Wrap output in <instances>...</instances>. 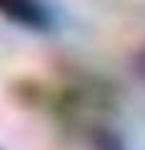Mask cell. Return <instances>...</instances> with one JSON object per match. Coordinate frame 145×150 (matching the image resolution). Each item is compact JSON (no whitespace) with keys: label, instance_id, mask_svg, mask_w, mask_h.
Instances as JSON below:
<instances>
[{"label":"cell","instance_id":"obj_1","mask_svg":"<svg viewBox=\"0 0 145 150\" xmlns=\"http://www.w3.org/2000/svg\"><path fill=\"white\" fill-rule=\"evenodd\" d=\"M0 13L33 30L50 28V13L40 0H0Z\"/></svg>","mask_w":145,"mask_h":150},{"label":"cell","instance_id":"obj_2","mask_svg":"<svg viewBox=\"0 0 145 150\" xmlns=\"http://www.w3.org/2000/svg\"><path fill=\"white\" fill-rule=\"evenodd\" d=\"M138 73L145 78V50L140 53V58H138Z\"/></svg>","mask_w":145,"mask_h":150}]
</instances>
